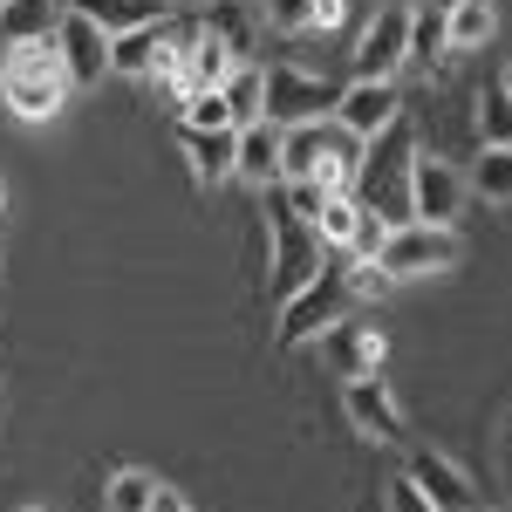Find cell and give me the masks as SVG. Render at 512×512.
I'll return each instance as SVG.
<instances>
[{"label": "cell", "mask_w": 512, "mask_h": 512, "mask_svg": "<svg viewBox=\"0 0 512 512\" xmlns=\"http://www.w3.org/2000/svg\"><path fill=\"white\" fill-rule=\"evenodd\" d=\"M69 69H62V48L55 35L48 41H14L7 55H0V103L14 110L21 123H48L62 103H69Z\"/></svg>", "instance_id": "obj_1"}, {"label": "cell", "mask_w": 512, "mask_h": 512, "mask_svg": "<svg viewBox=\"0 0 512 512\" xmlns=\"http://www.w3.org/2000/svg\"><path fill=\"white\" fill-rule=\"evenodd\" d=\"M410 158H417V137H410L403 117L383 137H369V151L355 158V198H362V212H376L390 226L410 219Z\"/></svg>", "instance_id": "obj_2"}, {"label": "cell", "mask_w": 512, "mask_h": 512, "mask_svg": "<svg viewBox=\"0 0 512 512\" xmlns=\"http://www.w3.org/2000/svg\"><path fill=\"white\" fill-rule=\"evenodd\" d=\"M349 308H355L349 267H328V260H321L315 274H308L294 294H287V301H280L274 342H280V349H308V342H321L335 321H349Z\"/></svg>", "instance_id": "obj_3"}, {"label": "cell", "mask_w": 512, "mask_h": 512, "mask_svg": "<svg viewBox=\"0 0 512 512\" xmlns=\"http://www.w3.org/2000/svg\"><path fill=\"white\" fill-rule=\"evenodd\" d=\"M458 253H465V239L458 226H424V219H403L383 233L376 246V267L390 280H424V274H451L458 267Z\"/></svg>", "instance_id": "obj_4"}, {"label": "cell", "mask_w": 512, "mask_h": 512, "mask_svg": "<svg viewBox=\"0 0 512 512\" xmlns=\"http://www.w3.org/2000/svg\"><path fill=\"white\" fill-rule=\"evenodd\" d=\"M335 82L308 76V69H294V62H280V69H267V123H280V130H294V123H328L335 117Z\"/></svg>", "instance_id": "obj_5"}, {"label": "cell", "mask_w": 512, "mask_h": 512, "mask_svg": "<svg viewBox=\"0 0 512 512\" xmlns=\"http://www.w3.org/2000/svg\"><path fill=\"white\" fill-rule=\"evenodd\" d=\"M465 171L444 158H410V219H424V226H458V212H465Z\"/></svg>", "instance_id": "obj_6"}, {"label": "cell", "mask_w": 512, "mask_h": 512, "mask_svg": "<svg viewBox=\"0 0 512 512\" xmlns=\"http://www.w3.org/2000/svg\"><path fill=\"white\" fill-rule=\"evenodd\" d=\"M396 117H403V103H396V82L355 76V82H342V96H335V130H342V137H355V144L383 137Z\"/></svg>", "instance_id": "obj_7"}, {"label": "cell", "mask_w": 512, "mask_h": 512, "mask_svg": "<svg viewBox=\"0 0 512 512\" xmlns=\"http://www.w3.org/2000/svg\"><path fill=\"white\" fill-rule=\"evenodd\" d=\"M321 253H328V246L315 239V226H308V219H294V212H287V198H280V205H274V301H287L301 280L315 274Z\"/></svg>", "instance_id": "obj_8"}, {"label": "cell", "mask_w": 512, "mask_h": 512, "mask_svg": "<svg viewBox=\"0 0 512 512\" xmlns=\"http://www.w3.org/2000/svg\"><path fill=\"white\" fill-rule=\"evenodd\" d=\"M410 62V7H383L362 35H355V76L390 82Z\"/></svg>", "instance_id": "obj_9"}, {"label": "cell", "mask_w": 512, "mask_h": 512, "mask_svg": "<svg viewBox=\"0 0 512 512\" xmlns=\"http://www.w3.org/2000/svg\"><path fill=\"white\" fill-rule=\"evenodd\" d=\"M55 48H62V69L76 89H96V82L110 76V35L96 28V21H82L76 7H62V21H55Z\"/></svg>", "instance_id": "obj_10"}, {"label": "cell", "mask_w": 512, "mask_h": 512, "mask_svg": "<svg viewBox=\"0 0 512 512\" xmlns=\"http://www.w3.org/2000/svg\"><path fill=\"white\" fill-rule=\"evenodd\" d=\"M342 417L355 424V437H376V444H403V410L383 390V376H349L342 383Z\"/></svg>", "instance_id": "obj_11"}, {"label": "cell", "mask_w": 512, "mask_h": 512, "mask_svg": "<svg viewBox=\"0 0 512 512\" xmlns=\"http://www.w3.org/2000/svg\"><path fill=\"white\" fill-rule=\"evenodd\" d=\"M321 355H328V369L349 383V376H376L383 355H390V342H383V328H369V321H335V328L321 335Z\"/></svg>", "instance_id": "obj_12"}, {"label": "cell", "mask_w": 512, "mask_h": 512, "mask_svg": "<svg viewBox=\"0 0 512 512\" xmlns=\"http://www.w3.org/2000/svg\"><path fill=\"white\" fill-rule=\"evenodd\" d=\"M403 478H410L437 512H465L472 506V478H465L458 458H444V451H410V472Z\"/></svg>", "instance_id": "obj_13"}, {"label": "cell", "mask_w": 512, "mask_h": 512, "mask_svg": "<svg viewBox=\"0 0 512 512\" xmlns=\"http://www.w3.org/2000/svg\"><path fill=\"white\" fill-rule=\"evenodd\" d=\"M233 178L274 192L280 185V123H239V144H233Z\"/></svg>", "instance_id": "obj_14"}, {"label": "cell", "mask_w": 512, "mask_h": 512, "mask_svg": "<svg viewBox=\"0 0 512 512\" xmlns=\"http://www.w3.org/2000/svg\"><path fill=\"white\" fill-rule=\"evenodd\" d=\"M328 144H335V117L280 130V185H287V178H315L321 158H328Z\"/></svg>", "instance_id": "obj_15"}, {"label": "cell", "mask_w": 512, "mask_h": 512, "mask_svg": "<svg viewBox=\"0 0 512 512\" xmlns=\"http://www.w3.org/2000/svg\"><path fill=\"white\" fill-rule=\"evenodd\" d=\"M198 35L219 41L233 62H246V55H253V35H260V21L246 14V0H212V7H205V21H198Z\"/></svg>", "instance_id": "obj_16"}, {"label": "cell", "mask_w": 512, "mask_h": 512, "mask_svg": "<svg viewBox=\"0 0 512 512\" xmlns=\"http://www.w3.org/2000/svg\"><path fill=\"white\" fill-rule=\"evenodd\" d=\"M444 7H451V0H424V7H410V69H437V62L451 55Z\"/></svg>", "instance_id": "obj_17"}, {"label": "cell", "mask_w": 512, "mask_h": 512, "mask_svg": "<svg viewBox=\"0 0 512 512\" xmlns=\"http://www.w3.org/2000/svg\"><path fill=\"white\" fill-rule=\"evenodd\" d=\"M82 21H96L103 35L117 41V35H130V28H151L164 14V0H69Z\"/></svg>", "instance_id": "obj_18"}, {"label": "cell", "mask_w": 512, "mask_h": 512, "mask_svg": "<svg viewBox=\"0 0 512 512\" xmlns=\"http://www.w3.org/2000/svg\"><path fill=\"white\" fill-rule=\"evenodd\" d=\"M465 192L485 198V205H512V144H485L465 164Z\"/></svg>", "instance_id": "obj_19"}, {"label": "cell", "mask_w": 512, "mask_h": 512, "mask_svg": "<svg viewBox=\"0 0 512 512\" xmlns=\"http://www.w3.org/2000/svg\"><path fill=\"white\" fill-rule=\"evenodd\" d=\"M62 7H69V0H7V7H0V41H7V48H14V41H48L55 21H62Z\"/></svg>", "instance_id": "obj_20"}, {"label": "cell", "mask_w": 512, "mask_h": 512, "mask_svg": "<svg viewBox=\"0 0 512 512\" xmlns=\"http://www.w3.org/2000/svg\"><path fill=\"white\" fill-rule=\"evenodd\" d=\"M233 144L239 130H185V151H192V178L212 192L219 178H233Z\"/></svg>", "instance_id": "obj_21"}, {"label": "cell", "mask_w": 512, "mask_h": 512, "mask_svg": "<svg viewBox=\"0 0 512 512\" xmlns=\"http://www.w3.org/2000/svg\"><path fill=\"white\" fill-rule=\"evenodd\" d=\"M219 96H226V110H233V130H239V123H260V117H267V69L239 62L233 76L219 82Z\"/></svg>", "instance_id": "obj_22"}, {"label": "cell", "mask_w": 512, "mask_h": 512, "mask_svg": "<svg viewBox=\"0 0 512 512\" xmlns=\"http://www.w3.org/2000/svg\"><path fill=\"white\" fill-rule=\"evenodd\" d=\"M444 28H451V55H465V48H485L492 41L499 14H492V0H451L444 7Z\"/></svg>", "instance_id": "obj_23"}, {"label": "cell", "mask_w": 512, "mask_h": 512, "mask_svg": "<svg viewBox=\"0 0 512 512\" xmlns=\"http://www.w3.org/2000/svg\"><path fill=\"white\" fill-rule=\"evenodd\" d=\"M151 499H158V478L151 472H110V485H103V506L110 512H151Z\"/></svg>", "instance_id": "obj_24"}, {"label": "cell", "mask_w": 512, "mask_h": 512, "mask_svg": "<svg viewBox=\"0 0 512 512\" xmlns=\"http://www.w3.org/2000/svg\"><path fill=\"white\" fill-rule=\"evenodd\" d=\"M185 130H233V110L219 89H192L185 96Z\"/></svg>", "instance_id": "obj_25"}, {"label": "cell", "mask_w": 512, "mask_h": 512, "mask_svg": "<svg viewBox=\"0 0 512 512\" xmlns=\"http://www.w3.org/2000/svg\"><path fill=\"white\" fill-rule=\"evenodd\" d=\"M478 130H485V144H512V96H506V89H485V103H478Z\"/></svg>", "instance_id": "obj_26"}, {"label": "cell", "mask_w": 512, "mask_h": 512, "mask_svg": "<svg viewBox=\"0 0 512 512\" xmlns=\"http://www.w3.org/2000/svg\"><path fill=\"white\" fill-rule=\"evenodd\" d=\"M267 21H274L280 35H308V21H315V0H267Z\"/></svg>", "instance_id": "obj_27"}, {"label": "cell", "mask_w": 512, "mask_h": 512, "mask_svg": "<svg viewBox=\"0 0 512 512\" xmlns=\"http://www.w3.org/2000/svg\"><path fill=\"white\" fill-rule=\"evenodd\" d=\"M349 287H355V301H376V294H390L396 280L376 267V260H349Z\"/></svg>", "instance_id": "obj_28"}, {"label": "cell", "mask_w": 512, "mask_h": 512, "mask_svg": "<svg viewBox=\"0 0 512 512\" xmlns=\"http://www.w3.org/2000/svg\"><path fill=\"white\" fill-rule=\"evenodd\" d=\"M390 512H437V506L410 485V478H396V485H390Z\"/></svg>", "instance_id": "obj_29"}, {"label": "cell", "mask_w": 512, "mask_h": 512, "mask_svg": "<svg viewBox=\"0 0 512 512\" xmlns=\"http://www.w3.org/2000/svg\"><path fill=\"white\" fill-rule=\"evenodd\" d=\"M342 14H349L342 0H315V21H308V28H342Z\"/></svg>", "instance_id": "obj_30"}, {"label": "cell", "mask_w": 512, "mask_h": 512, "mask_svg": "<svg viewBox=\"0 0 512 512\" xmlns=\"http://www.w3.org/2000/svg\"><path fill=\"white\" fill-rule=\"evenodd\" d=\"M151 512H192V499H185V492H171V485H158V499H151Z\"/></svg>", "instance_id": "obj_31"}, {"label": "cell", "mask_w": 512, "mask_h": 512, "mask_svg": "<svg viewBox=\"0 0 512 512\" xmlns=\"http://www.w3.org/2000/svg\"><path fill=\"white\" fill-rule=\"evenodd\" d=\"M499 89H506V96H512V62H506V82H499Z\"/></svg>", "instance_id": "obj_32"}, {"label": "cell", "mask_w": 512, "mask_h": 512, "mask_svg": "<svg viewBox=\"0 0 512 512\" xmlns=\"http://www.w3.org/2000/svg\"><path fill=\"white\" fill-rule=\"evenodd\" d=\"M0 205H7V192H0Z\"/></svg>", "instance_id": "obj_33"}, {"label": "cell", "mask_w": 512, "mask_h": 512, "mask_svg": "<svg viewBox=\"0 0 512 512\" xmlns=\"http://www.w3.org/2000/svg\"><path fill=\"white\" fill-rule=\"evenodd\" d=\"M28 512H41V506H28Z\"/></svg>", "instance_id": "obj_34"}, {"label": "cell", "mask_w": 512, "mask_h": 512, "mask_svg": "<svg viewBox=\"0 0 512 512\" xmlns=\"http://www.w3.org/2000/svg\"><path fill=\"white\" fill-rule=\"evenodd\" d=\"M0 7H7V0H0Z\"/></svg>", "instance_id": "obj_35"}]
</instances>
